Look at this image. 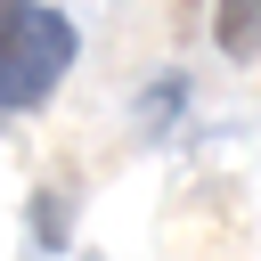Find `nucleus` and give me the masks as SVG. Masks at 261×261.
Returning <instances> with one entry per match:
<instances>
[{
	"mask_svg": "<svg viewBox=\"0 0 261 261\" xmlns=\"http://www.w3.org/2000/svg\"><path fill=\"white\" fill-rule=\"evenodd\" d=\"M33 237H41L49 253L65 245V204H57V196H33Z\"/></svg>",
	"mask_w": 261,
	"mask_h": 261,
	"instance_id": "7ed1b4c3",
	"label": "nucleus"
},
{
	"mask_svg": "<svg viewBox=\"0 0 261 261\" xmlns=\"http://www.w3.org/2000/svg\"><path fill=\"white\" fill-rule=\"evenodd\" d=\"M73 65V24L65 8H41V0H0V114H24L41 106Z\"/></svg>",
	"mask_w": 261,
	"mask_h": 261,
	"instance_id": "f257e3e1",
	"label": "nucleus"
},
{
	"mask_svg": "<svg viewBox=\"0 0 261 261\" xmlns=\"http://www.w3.org/2000/svg\"><path fill=\"white\" fill-rule=\"evenodd\" d=\"M212 41L228 65H253L261 57V0H212Z\"/></svg>",
	"mask_w": 261,
	"mask_h": 261,
	"instance_id": "f03ea898",
	"label": "nucleus"
}]
</instances>
